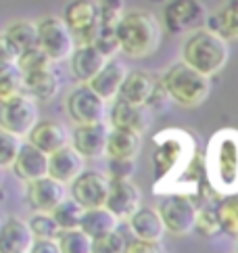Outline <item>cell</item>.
<instances>
[{"label":"cell","instance_id":"cell-18","mask_svg":"<svg viewBox=\"0 0 238 253\" xmlns=\"http://www.w3.org/2000/svg\"><path fill=\"white\" fill-rule=\"evenodd\" d=\"M125 74H127L125 63L119 61L117 57H109L105 65L98 69V74L86 84L92 88L100 98H105V101L109 103V101H113V98L117 96L119 86H121Z\"/></svg>","mask_w":238,"mask_h":253},{"label":"cell","instance_id":"cell-14","mask_svg":"<svg viewBox=\"0 0 238 253\" xmlns=\"http://www.w3.org/2000/svg\"><path fill=\"white\" fill-rule=\"evenodd\" d=\"M109 126L107 122L78 124V128L69 134V144L84 159H98L105 155Z\"/></svg>","mask_w":238,"mask_h":253},{"label":"cell","instance_id":"cell-12","mask_svg":"<svg viewBox=\"0 0 238 253\" xmlns=\"http://www.w3.org/2000/svg\"><path fill=\"white\" fill-rule=\"evenodd\" d=\"M25 184V201L34 211H52L67 197L65 184L50 176L36 178Z\"/></svg>","mask_w":238,"mask_h":253},{"label":"cell","instance_id":"cell-23","mask_svg":"<svg viewBox=\"0 0 238 253\" xmlns=\"http://www.w3.org/2000/svg\"><path fill=\"white\" fill-rule=\"evenodd\" d=\"M81 169H84V157L71 144H65L48 155V176L63 184H69Z\"/></svg>","mask_w":238,"mask_h":253},{"label":"cell","instance_id":"cell-39","mask_svg":"<svg viewBox=\"0 0 238 253\" xmlns=\"http://www.w3.org/2000/svg\"><path fill=\"white\" fill-rule=\"evenodd\" d=\"M98 11H100V25L115 28L117 21L121 19V15L125 13V4L123 0H100Z\"/></svg>","mask_w":238,"mask_h":253},{"label":"cell","instance_id":"cell-45","mask_svg":"<svg viewBox=\"0 0 238 253\" xmlns=\"http://www.w3.org/2000/svg\"><path fill=\"white\" fill-rule=\"evenodd\" d=\"M0 186H2V168H0Z\"/></svg>","mask_w":238,"mask_h":253},{"label":"cell","instance_id":"cell-5","mask_svg":"<svg viewBox=\"0 0 238 253\" xmlns=\"http://www.w3.org/2000/svg\"><path fill=\"white\" fill-rule=\"evenodd\" d=\"M161 82L171 101L182 107H198L211 94V78L203 76L184 61L173 63L163 74Z\"/></svg>","mask_w":238,"mask_h":253},{"label":"cell","instance_id":"cell-38","mask_svg":"<svg viewBox=\"0 0 238 253\" xmlns=\"http://www.w3.org/2000/svg\"><path fill=\"white\" fill-rule=\"evenodd\" d=\"M92 251L94 253H121L125 251V239L117 228L103 234V237L92 239Z\"/></svg>","mask_w":238,"mask_h":253},{"label":"cell","instance_id":"cell-28","mask_svg":"<svg viewBox=\"0 0 238 253\" xmlns=\"http://www.w3.org/2000/svg\"><path fill=\"white\" fill-rule=\"evenodd\" d=\"M117 218L107 210V207H90V210H84L79 218V228L84 230L90 239L103 237V234L111 232L117 228Z\"/></svg>","mask_w":238,"mask_h":253},{"label":"cell","instance_id":"cell-1","mask_svg":"<svg viewBox=\"0 0 238 253\" xmlns=\"http://www.w3.org/2000/svg\"><path fill=\"white\" fill-rule=\"evenodd\" d=\"M153 164H155V184L153 191L161 195L182 193L195 197V180H190V171L197 161V142L186 130L169 128L155 134Z\"/></svg>","mask_w":238,"mask_h":253},{"label":"cell","instance_id":"cell-40","mask_svg":"<svg viewBox=\"0 0 238 253\" xmlns=\"http://www.w3.org/2000/svg\"><path fill=\"white\" fill-rule=\"evenodd\" d=\"M134 169H136L134 159L109 157V178L111 180H127V178H132Z\"/></svg>","mask_w":238,"mask_h":253},{"label":"cell","instance_id":"cell-42","mask_svg":"<svg viewBox=\"0 0 238 253\" xmlns=\"http://www.w3.org/2000/svg\"><path fill=\"white\" fill-rule=\"evenodd\" d=\"M125 251L127 253H163V251H165V247H163L161 241L134 239L130 243H125Z\"/></svg>","mask_w":238,"mask_h":253},{"label":"cell","instance_id":"cell-19","mask_svg":"<svg viewBox=\"0 0 238 253\" xmlns=\"http://www.w3.org/2000/svg\"><path fill=\"white\" fill-rule=\"evenodd\" d=\"M27 142H32L34 147H38L46 155H50L52 151H57L61 147L69 144V132L61 122L54 120H38L34 124V128L27 132Z\"/></svg>","mask_w":238,"mask_h":253},{"label":"cell","instance_id":"cell-27","mask_svg":"<svg viewBox=\"0 0 238 253\" xmlns=\"http://www.w3.org/2000/svg\"><path fill=\"white\" fill-rule=\"evenodd\" d=\"M207 28L228 42L238 40V0H228L224 6H219L207 19Z\"/></svg>","mask_w":238,"mask_h":253},{"label":"cell","instance_id":"cell-29","mask_svg":"<svg viewBox=\"0 0 238 253\" xmlns=\"http://www.w3.org/2000/svg\"><path fill=\"white\" fill-rule=\"evenodd\" d=\"M215 215L219 222V230L238 237V193L219 197L215 205Z\"/></svg>","mask_w":238,"mask_h":253},{"label":"cell","instance_id":"cell-35","mask_svg":"<svg viewBox=\"0 0 238 253\" xmlns=\"http://www.w3.org/2000/svg\"><path fill=\"white\" fill-rule=\"evenodd\" d=\"M17 67L21 69V74H27V71H36V69H44V67H50L52 61L48 59V55L44 52L38 44L36 46H30L19 52L17 57Z\"/></svg>","mask_w":238,"mask_h":253},{"label":"cell","instance_id":"cell-7","mask_svg":"<svg viewBox=\"0 0 238 253\" xmlns=\"http://www.w3.org/2000/svg\"><path fill=\"white\" fill-rule=\"evenodd\" d=\"M63 21L76 44H92L100 30V11L96 0H71L65 6Z\"/></svg>","mask_w":238,"mask_h":253},{"label":"cell","instance_id":"cell-9","mask_svg":"<svg viewBox=\"0 0 238 253\" xmlns=\"http://www.w3.org/2000/svg\"><path fill=\"white\" fill-rule=\"evenodd\" d=\"M38 122V103L25 92H19L0 103V128L25 138Z\"/></svg>","mask_w":238,"mask_h":253},{"label":"cell","instance_id":"cell-43","mask_svg":"<svg viewBox=\"0 0 238 253\" xmlns=\"http://www.w3.org/2000/svg\"><path fill=\"white\" fill-rule=\"evenodd\" d=\"M19 57V48L8 40L6 34H0V63H15Z\"/></svg>","mask_w":238,"mask_h":253},{"label":"cell","instance_id":"cell-24","mask_svg":"<svg viewBox=\"0 0 238 253\" xmlns=\"http://www.w3.org/2000/svg\"><path fill=\"white\" fill-rule=\"evenodd\" d=\"M127 226L134 239H144V241H161L165 234V226L159 211L155 207L140 205L130 218H127Z\"/></svg>","mask_w":238,"mask_h":253},{"label":"cell","instance_id":"cell-32","mask_svg":"<svg viewBox=\"0 0 238 253\" xmlns=\"http://www.w3.org/2000/svg\"><path fill=\"white\" fill-rule=\"evenodd\" d=\"M23 92V74L17 63H0V103Z\"/></svg>","mask_w":238,"mask_h":253},{"label":"cell","instance_id":"cell-16","mask_svg":"<svg viewBox=\"0 0 238 253\" xmlns=\"http://www.w3.org/2000/svg\"><path fill=\"white\" fill-rule=\"evenodd\" d=\"M109 113V122L113 128L132 130L136 134H144L151 126V109L146 105H134L123 98H113V107Z\"/></svg>","mask_w":238,"mask_h":253},{"label":"cell","instance_id":"cell-10","mask_svg":"<svg viewBox=\"0 0 238 253\" xmlns=\"http://www.w3.org/2000/svg\"><path fill=\"white\" fill-rule=\"evenodd\" d=\"M67 115L73 124H94L107 120V101L100 98L88 84H79L71 90L65 101Z\"/></svg>","mask_w":238,"mask_h":253},{"label":"cell","instance_id":"cell-21","mask_svg":"<svg viewBox=\"0 0 238 253\" xmlns=\"http://www.w3.org/2000/svg\"><path fill=\"white\" fill-rule=\"evenodd\" d=\"M107 59L109 57L103 55L94 44H78L69 57L71 74L79 84H86L98 74V69L105 65Z\"/></svg>","mask_w":238,"mask_h":253},{"label":"cell","instance_id":"cell-13","mask_svg":"<svg viewBox=\"0 0 238 253\" xmlns=\"http://www.w3.org/2000/svg\"><path fill=\"white\" fill-rule=\"evenodd\" d=\"M140 205H142L140 188L136 186L130 178L127 180H111V182H109V193H107V199H105V207L115 215L117 220H127Z\"/></svg>","mask_w":238,"mask_h":253},{"label":"cell","instance_id":"cell-33","mask_svg":"<svg viewBox=\"0 0 238 253\" xmlns=\"http://www.w3.org/2000/svg\"><path fill=\"white\" fill-rule=\"evenodd\" d=\"M50 213H52L54 222L59 224L61 230L78 228V226H79V218H81V213H84V207H81L79 203H76V201H73V199L67 195Z\"/></svg>","mask_w":238,"mask_h":253},{"label":"cell","instance_id":"cell-30","mask_svg":"<svg viewBox=\"0 0 238 253\" xmlns=\"http://www.w3.org/2000/svg\"><path fill=\"white\" fill-rule=\"evenodd\" d=\"M4 34L8 36V40L19 48V52L38 44V28H36L34 21H27V19L13 21V23L6 25Z\"/></svg>","mask_w":238,"mask_h":253},{"label":"cell","instance_id":"cell-4","mask_svg":"<svg viewBox=\"0 0 238 253\" xmlns=\"http://www.w3.org/2000/svg\"><path fill=\"white\" fill-rule=\"evenodd\" d=\"M230 59V44L213 30H195L182 48V61L207 78L217 76Z\"/></svg>","mask_w":238,"mask_h":253},{"label":"cell","instance_id":"cell-17","mask_svg":"<svg viewBox=\"0 0 238 253\" xmlns=\"http://www.w3.org/2000/svg\"><path fill=\"white\" fill-rule=\"evenodd\" d=\"M11 168L21 182H32L36 178L48 176V155L38 147H34L32 142H21Z\"/></svg>","mask_w":238,"mask_h":253},{"label":"cell","instance_id":"cell-22","mask_svg":"<svg viewBox=\"0 0 238 253\" xmlns=\"http://www.w3.org/2000/svg\"><path fill=\"white\" fill-rule=\"evenodd\" d=\"M59 88H61V82L57 74H54L52 65L23 74V92L27 96H32L36 103H50L57 96Z\"/></svg>","mask_w":238,"mask_h":253},{"label":"cell","instance_id":"cell-41","mask_svg":"<svg viewBox=\"0 0 238 253\" xmlns=\"http://www.w3.org/2000/svg\"><path fill=\"white\" fill-rule=\"evenodd\" d=\"M169 101H171V98L167 94L165 86H163V82H161V80H155V86H153L151 94H149V98H146L144 105L149 107L151 111H157V109H165Z\"/></svg>","mask_w":238,"mask_h":253},{"label":"cell","instance_id":"cell-26","mask_svg":"<svg viewBox=\"0 0 238 253\" xmlns=\"http://www.w3.org/2000/svg\"><path fill=\"white\" fill-rule=\"evenodd\" d=\"M155 80L157 78L149 74V71H140V69L127 71L121 86H119L117 98H123V101L134 103V105H144L155 86Z\"/></svg>","mask_w":238,"mask_h":253},{"label":"cell","instance_id":"cell-11","mask_svg":"<svg viewBox=\"0 0 238 253\" xmlns=\"http://www.w3.org/2000/svg\"><path fill=\"white\" fill-rule=\"evenodd\" d=\"M109 180L103 171L96 169H81L79 174L69 182V197L76 203H79L84 210L90 207H103L109 193Z\"/></svg>","mask_w":238,"mask_h":253},{"label":"cell","instance_id":"cell-8","mask_svg":"<svg viewBox=\"0 0 238 253\" xmlns=\"http://www.w3.org/2000/svg\"><path fill=\"white\" fill-rule=\"evenodd\" d=\"M38 28V46L46 52L52 63L67 61L76 48V40L63 17H44L36 23Z\"/></svg>","mask_w":238,"mask_h":253},{"label":"cell","instance_id":"cell-46","mask_svg":"<svg viewBox=\"0 0 238 253\" xmlns=\"http://www.w3.org/2000/svg\"><path fill=\"white\" fill-rule=\"evenodd\" d=\"M236 251H238V247H236Z\"/></svg>","mask_w":238,"mask_h":253},{"label":"cell","instance_id":"cell-3","mask_svg":"<svg viewBox=\"0 0 238 253\" xmlns=\"http://www.w3.org/2000/svg\"><path fill=\"white\" fill-rule=\"evenodd\" d=\"M115 36L119 42V50L125 57L144 59L151 57L159 48L163 32L159 19L149 11H132L123 13L115 25Z\"/></svg>","mask_w":238,"mask_h":253},{"label":"cell","instance_id":"cell-34","mask_svg":"<svg viewBox=\"0 0 238 253\" xmlns=\"http://www.w3.org/2000/svg\"><path fill=\"white\" fill-rule=\"evenodd\" d=\"M27 226H30L34 239H57V234L61 230L50 211H36L27 220Z\"/></svg>","mask_w":238,"mask_h":253},{"label":"cell","instance_id":"cell-44","mask_svg":"<svg viewBox=\"0 0 238 253\" xmlns=\"http://www.w3.org/2000/svg\"><path fill=\"white\" fill-rule=\"evenodd\" d=\"M30 253H59L57 239H34Z\"/></svg>","mask_w":238,"mask_h":253},{"label":"cell","instance_id":"cell-37","mask_svg":"<svg viewBox=\"0 0 238 253\" xmlns=\"http://www.w3.org/2000/svg\"><path fill=\"white\" fill-rule=\"evenodd\" d=\"M195 230L203 237H213V234L219 232V222L215 215V207L203 205L198 210L197 207V218H195Z\"/></svg>","mask_w":238,"mask_h":253},{"label":"cell","instance_id":"cell-2","mask_svg":"<svg viewBox=\"0 0 238 253\" xmlns=\"http://www.w3.org/2000/svg\"><path fill=\"white\" fill-rule=\"evenodd\" d=\"M205 178L217 197L238 193V130L224 128L207 144Z\"/></svg>","mask_w":238,"mask_h":253},{"label":"cell","instance_id":"cell-6","mask_svg":"<svg viewBox=\"0 0 238 253\" xmlns=\"http://www.w3.org/2000/svg\"><path fill=\"white\" fill-rule=\"evenodd\" d=\"M157 211L163 220V226H165V232L173 234V237H186V234L195 230V218H197L195 197L182 193L163 195Z\"/></svg>","mask_w":238,"mask_h":253},{"label":"cell","instance_id":"cell-20","mask_svg":"<svg viewBox=\"0 0 238 253\" xmlns=\"http://www.w3.org/2000/svg\"><path fill=\"white\" fill-rule=\"evenodd\" d=\"M34 234L25 220L11 215L0 222V253H30Z\"/></svg>","mask_w":238,"mask_h":253},{"label":"cell","instance_id":"cell-25","mask_svg":"<svg viewBox=\"0 0 238 253\" xmlns=\"http://www.w3.org/2000/svg\"><path fill=\"white\" fill-rule=\"evenodd\" d=\"M140 144H142V134L111 126V130L107 134L105 155L119 159H136V155L140 153Z\"/></svg>","mask_w":238,"mask_h":253},{"label":"cell","instance_id":"cell-36","mask_svg":"<svg viewBox=\"0 0 238 253\" xmlns=\"http://www.w3.org/2000/svg\"><path fill=\"white\" fill-rule=\"evenodd\" d=\"M19 147H21V138L17 134L0 128V168L4 169L13 166L17 153H19Z\"/></svg>","mask_w":238,"mask_h":253},{"label":"cell","instance_id":"cell-31","mask_svg":"<svg viewBox=\"0 0 238 253\" xmlns=\"http://www.w3.org/2000/svg\"><path fill=\"white\" fill-rule=\"evenodd\" d=\"M57 243H59V251L63 253H90L92 251V239L79 226L78 228L59 230Z\"/></svg>","mask_w":238,"mask_h":253},{"label":"cell","instance_id":"cell-15","mask_svg":"<svg viewBox=\"0 0 238 253\" xmlns=\"http://www.w3.org/2000/svg\"><path fill=\"white\" fill-rule=\"evenodd\" d=\"M205 19L207 11L200 0H171L165 6V25L173 34L195 30Z\"/></svg>","mask_w":238,"mask_h":253}]
</instances>
